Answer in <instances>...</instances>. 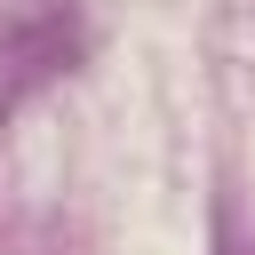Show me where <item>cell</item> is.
Segmentation results:
<instances>
[{
  "label": "cell",
  "instance_id": "cell-1",
  "mask_svg": "<svg viewBox=\"0 0 255 255\" xmlns=\"http://www.w3.org/2000/svg\"><path fill=\"white\" fill-rule=\"evenodd\" d=\"M231 255H255V247H231Z\"/></svg>",
  "mask_w": 255,
  "mask_h": 255
}]
</instances>
